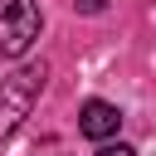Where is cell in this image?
<instances>
[{
    "label": "cell",
    "mask_w": 156,
    "mask_h": 156,
    "mask_svg": "<svg viewBox=\"0 0 156 156\" xmlns=\"http://www.w3.org/2000/svg\"><path fill=\"white\" fill-rule=\"evenodd\" d=\"M117 127H122V112H117L112 102L88 98V102L78 107V132H83L88 141H107V136H117Z\"/></svg>",
    "instance_id": "cell-3"
},
{
    "label": "cell",
    "mask_w": 156,
    "mask_h": 156,
    "mask_svg": "<svg viewBox=\"0 0 156 156\" xmlns=\"http://www.w3.org/2000/svg\"><path fill=\"white\" fill-rule=\"evenodd\" d=\"M98 156H136V151H132V146H122V141H117V146H102V151H98Z\"/></svg>",
    "instance_id": "cell-5"
},
{
    "label": "cell",
    "mask_w": 156,
    "mask_h": 156,
    "mask_svg": "<svg viewBox=\"0 0 156 156\" xmlns=\"http://www.w3.org/2000/svg\"><path fill=\"white\" fill-rule=\"evenodd\" d=\"M44 78H49L44 63H24V68H15L10 78H0V141H10V136L24 127V117L34 112L39 93H44Z\"/></svg>",
    "instance_id": "cell-1"
},
{
    "label": "cell",
    "mask_w": 156,
    "mask_h": 156,
    "mask_svg": "<svg viewBox=\"0 0 156 156\" xmlns=\"http://www.w3.org/2000/svg\"><path fill=\"white\" fill-rule=\"evenodd\" d=\"M73 5H78V15H102L107 10V0H73Z\"/></svg>",
    "instance_id": "cell-4"
},
{
    "label": "cell",
    "mask_w": 156,
    "mask_h": 156,
    "mask_svg": "<svg viewBox=\"0 0 156 156\" xmlns=\"http://www.w3.org/2000/svg\"><path fill=\"white\" fill-rule=\"evenodd\" d=\"M39 24V0H0V58H24Z\"/></svg>",
    "instance_id": "cell-2"
}]
</instances>
